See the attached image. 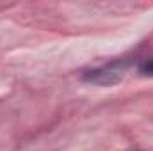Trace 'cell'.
Segmentation results:
<instances>
[{
    "mask_svg": "<svg viewBox=\"0 0 153 151\" xmlns=\"http://www.w3.org/2000/svg\"><path fill=\"white\" fill-rule=\"evenodd\" d=\"M123 76H125V62H111L107 66L89 70L84 75V80L96 85H114Z\"/></svg>",
    "mask_w": 153,
    "mask_h": 151,
    "instance_id": "obj_1",
    "label": "cell"
},
{
    "mask_svg": "<svg viewBox=\"0 0 153 151\" xmlns=\"http://www.w3.org/2000/svg\"><path fill=\"white\" fill-rule=\"evenodd\" d=\"M141 73L146 76H153V59L146 61L143 66H141Z\"/></svg>",
    "mask_w": 153,
    "mask_h": 151,
    "instance_id": "obj_2",
    "label": "cell"
}]
</instances>
